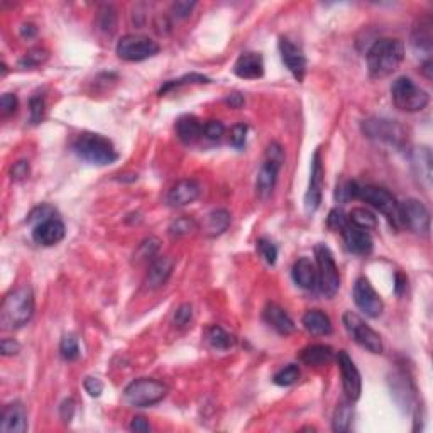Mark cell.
Masks as SVG:
<instances>
[{
    "instance_id": "24",
    "label": "cell",
    "mask_w": 433,
    "mask_h": 433,
    "mask_svg": "<svg viewBox=\"0 0 433 433\" xmlns=\"http://www.w3.org/2000/svg\"><path fill=\"white\" fill-rule=\"evenodd\" d=\"M264 322H266L272 330L278 332L279 335H290L295 332V322L290 318V315L278 307L276 303H270L264 308Z\"/></svg>"
},
{
    "instance_id": "27",
    "label": "cell",
    "mask_w": 433,
    "mask_h": 433,
    "mask_svg": "<svg viewBox=\"0 0 433 433\" xmlns=\"http://www.w3.org/2000/svg\"><path fill=\"white\" fill-rule=\"evenodd\" d=\"M176 134L184 144H193L203 135V124L195 115H183L176 122Z\"/></svg>"
},
{
    "instance_id": "42",
    "label": "cell",
    "mask_w": 433,
    "mask_h": 433,
    "mask_svg": "<svg viewBox=\"0 0 433 433\" xmlns=\"http://www.w3.org/2000/svg\"><path fill=\"white\" fill-rule=\"evenodd\" d=\"M115 26H117V15H115V10L112 7H103L100 10V27L108 34H112L115 31Z\"/></svg>"
},
{
    "instance_id": "11",
    "label": "cell",
    "mask_w": 433,
    "mask_h": 433,
    "mask_svg": "<svg viewBox=\"0 0 433 433\" xmlns=\"http://www.w3.org/2000/svg\"><path fill=\"white\" fill-rule=\"evenodd\" d=\"M342 323L346 327L347 334L352 337L355 344H359L360 347L366 348L371 354H381L383 352V339L374 328H371L369 325L364 322L358 314H352V311H346L342 316Z\"/></svg>"
},
{
    "instance_id": "31",
    "label": "cell",
    "mask_w": 433,
    "mask_h": 433,
    "mask_svg": "<svg viewBox=\"0 0 433 433\" xmlns=\"http://www.w3.org/2000/svg\"><path fill=\"white\" fill-rule=\"evenodd\" d=\"M205 337L207 342L214 348H216V351H228V348L235 346L234 335L228 334V332L223 330V328L219 327V325H214V327L208 328Z\"/></svg>"
},
{
    "instance_id": "49",
    "label": "cell",
    "mask_w": 433,
    "mask_h": 433,
    "mask_svg": "<svg viewBox=\"0 0 433 433\" xmlns=\"http://www.w3.org/2000/svg\"><path fill=\"white\" fill-rule=\"evenodd\" d=\"M19 107V100L15 95L12 94H3L2 98H0V108H2L3 115H10L17 110Z\"/></svg>"
},
{
    "instance_id": "40",
    "label": "cell",
    "mask_w": 433,
    "mask_h": 433,
    "mask_svg": "<svg viewBox=\"0 0 433 433\" xmlns=\"http://www.w3.org/2000/svg\"><path fill=\"white\" fill-rule=\"evenodd\" d=\"M47 59V51L41 50V47H34L31 50L29 53H26V56L19 61V66L21 68H34L43 65L44 61Z\"/></svg>"
},
{
    "instance_id": "37",
    "label": "cell",
    "mask_w": 433,
    "mask_h": 433,
    "mask_svg": "<svg viewBox=\"0 0 433 433\" xmlns=\"http://www.w3.org/2000/svg\"><path fill=\"white\" fill-rule=\"evenodd\" d=\"M59 354L61 358L71 362V360H76L80 358V346H78V340L75 339L73 335H66L63 337L61 344H59Z\"/></svg>"
},
{
    "instance_id": "8",
    "label": "cell",
    "mask_w": 433,
    "mask_h": 433,
    "mask_svg": "<svg viewBox=\"0 0 433 433\" xmlns=\"http://www.w3.org/2000/svg\"><path fill=\"white\" fill-rule=\"evenodd\" d=\"M284 163V151L278 142H271L264 154V163L260 166L258 179H256V191L260 200H267L274 191L278 183V175Z\"/></svg>"
},
{
    "instance_id": "54",
    "label": "cell",
    "mask_w": 433,
    "mask_h": 433,
    "mask_svg": "<svg viewBox=\"0 0 433 433\" xmlns=\"http://www.w3.org/2000/svg\"><path fill=\"white\" fill-rule=\"evenodd\" d=\"M131 430L146 433V432H151V425L147 423V420L142 418V416H135L131 423Z\"/></svg>"
},
{
    "instance_id": "7",
    "label": "cell",
    "mask_w": 433,
    "mask_h": 433,
    "mask_svg": "<svg viewBox=\"0 0 433 433\" xmlns=\"http://www.w3.org/2000/svg\"><path fill=\"white\" fill-rule=\"evenodd\" d=\"M362 132L372 141L388 144L396 149H401L408 142V132L398 120L371 117L362 122Z\"/></svg>"
},
{
    "instance_id": "41",
    "label": "cell",
    "mask_w": 433,
    "mask_h": 433,
    "mask_svg": "<svg viewBox=\"0 0 433 433\" xmlns=\"http://www.w3.org/2000/svg\"><path fill=\"white\" fill-rule=\"evenodd\" d=\"M44 112H46V102H44L43 95H34L29 100V114H31V122L39 124L44 119Z\"/></svg>"
},
{
    "instance_id": "46",
    "label": "cell",
    "mask_w": 433,
    "mask_h": 433,
    "mask_svg": "<svg viewBox=\"0 0 433 433\" xmlns=\"http://www.w3.org/2000/svg\"><path fill=\"white\" fill-rule=\"evenodd\" d=\"M53 216H54L53 207H50V205H39V207H36L33 212H31V214H29V219H27V222H29V223H36V226H38V223L44 222V220L53 219Z\"/></svg>"
},
{
    "instance_id": "35",
    "label": "cell",
    "mask_w": 433,
    "mask_h": 433,
    "mask_svg": "<svg viewBox=\"0 0 433 433\" xmlns=\"http://www.w3.org/2000/svg\"><path fill=\"white\" fill-rule=\"evenodd\" d=\"M196 222L193 219H190V216H179V219H176L173 223H171L170 228H168V232H170L171 237H183V235H188L190 232L196 230Z\"/></svg>"
},
{
    "instance_id": "20",
    "label": "cell",
    "mask_w": 433,
    "mask_h": 433,
    "mask_svg": "<svg viewBox=\"0 0 433 433\" xmlns=\"http://www.w3.org/2000/svg\"><path fill=\"white\" fill-rule=\"evenodd\" d=\"M200 195V184L195 179H182L175 184L168 193V205L179 208L193 203Z\"/></svg>"
},
{
    "instance_id": "39",
    "label": "cell",
    "mask_w": 433,
    "mask_h": 433,
    "mask_svg": "<svg viewBox=\"0 0 433 433\" xmlns=\"http://www.w3.org/2000/svg\"><path fill=\"white\" fill-rule=\"evenodd\" d=\"M258 251H259L260 258L266 260L267 264L274 266L276 260H278V247L272 244V240L266 239V237H260L258 240Z\"/></svg>"
},
{
    "instance_id": "26",
    "label": "cell",
    "mask_w": 433,
    "mask_h": 433,
    "mask_svg": "<svg viewBox=\"0 0 433 433\" xmlns=\"http://www.w3.org/2000/svg\"><path fill=\"white\" fill-rule=\"evenodd\" d=\"M411 164L415 175L420 178V184L430 188L432 184V152L428 147H418L413 151Z\"/></svg>"
},
{
    "instance_id": "2",
    "label": "cell",
    "mask_w": 433,
    "mask_h": 433,
    "mask_svg": "<svg viewBox=\"0 0 433 433\" xmlns=\"http://www.w3.org/2000/svg\"><path fill=\"white\" fill-rule=\"evenodd\" d=\"M34 315V293L31 286L15 288L3 298L0 308V323L3 330L21 328L33 318Z\"/></svg>"
},
{
    "instance_id": "25",
    "label": "cell",
    "mask_w": 433,
    "mask_h": 433,
    "mask_svg": "<svg viewBox=\"0 0 433 433\" xmlns=\"http://www.w3.org/2000/svg\"><path fill=\"white\" fill-rule=\"evenodd\" d=\"M293 279L303 290H314L318 284V272H316V266L311 263V259L308 258H300L293 264L291 271Z\"/></svg>"
},
{
    "instance_id": "16",
    "label": "cell",
    "mask_w": 433,
    "mask_h": 433,
    "mask_svg": "<svg viewBox=\"0 0 433 433\" xmlns=\"http://www.w3.org/2000/svg\"><path fill=\"white\" fill-rule=\"evenodd\" d=\"M279 53H281L283 63L295 76L296 82H303L307 75V56L303 54L302 47L296 46L288 38H279Z\"/></svg>"
},
{
    "instance_id": "5",
    "label": "cell",
    "mask_w": 433,
    "mask_h": 433,
    "mask_svg": "<svg viewBox=\"0 0 433 433\" xmlns=\"http://www.w3.org/2000/svg\"><path fill=\"white\" fill-rule=\"evenodd\" d=\"M391 98L396 108H399L401 112H408V114L423 110L430 102V95L408 76H399L392 82Z\"/></svg>"
},
{
    "instance_id": "36",
    "label": "cell",
    "mask_w": 433,
    "mask_h": 433,
    "mask_svg": "<svg viewBox=\"0 0 433 433\" xmlns=\"http://www.w3.org/2000/svg\"><path fill=\"white\" fill-rule=\"evenodd\" d=\"M158 251H159V239L158 237H149V239L142 240V242L139 244L134 258H135V260L154 259L156 254H158Z\"/></svg>"
},
{
    "instance_id": "48",
    "label": "cell",
    "mask_w": 433,
    "mask_h": 433,
    "mask_svg": "<svg viewBox=\"0 0 433 433\" xmlns=\"http://www.w3.org/2000/svg\"><path fill=\"white\" fill-rule=\"evenodd\" d=\"M191 316H193V308H191V304L184 303L175 311V325H178V327H186V325L190 323Z\"/></svg>"
},
{
    "instance_id": "15",
    "label": "cell",
    "mask_w": 433,
    "mask_h": 433,
    "mask_svg": "<svg viewBox=\"0 0 433 433\" xmlns=\"http://www.w3.org/2000/svg\"><path fill=\"white\" fill-rule=\"evenodd\" d=\"M323 163H322V151L316 149L314 158H311V173L310 183H308L307 195H304V208L308 214H314L318 210L322 203L323 195Z\"/></svg>"
},
{
    "instance_id": "32",
    "label": "cell",
    "mask_w": 433,
    "mask_h": 433,
    "mask_svg": "<svg viewBox=\"0 0 433 433\" xmlns=\"http://www.w3.org/2000/svg\"><path fill=\"white\" fill-rule=\"evenodd\" d=\"M352 401L348 403H340L337 406V410L334 413V420H332V428L337 433H344L348 432L351 428L352 418H354V406H352Z\"/></svg>"
},
{
    "instance_id": "29",
    "label": "cell",
    "mask_w": 433,
    "mask_h": 433,
    "mask_svg": "<svg viewBox=\"0 0 433 433\" xmlns=\"http://www.w3.org/2000/svg\"><path fill=\"white\" fill-rule=\"evenodd\" d=\"M230 226V214L226 208H215L207 215L205 223H203V234L207 237H219Z\"/></svg>"
},
{
    "instance_id": "33",
    "label": "cell",
    "mask_w": 433,
    "mask_h": 433,
    "mask_svg": "<svg viewBox=\"0 0 433 433\" xmlns=\"http://www.w3.org/2000/svg\"><path fill=\"white\" fill-rule=\"evenodd\" d=\"M347 219L352 226L362 228V230H374V228L378 227L376 216L369 210H366V208H352V212L348 214Z\"/></svg>"
},
{
    "instance_id": "53",
    "label": "cell",
    "mask_w": 433,
    "mask_h": 433,
    "mask_svg": "<svg viewBox=\"0 0 433 433\" xmlns=\"http://www.w3.org/2000/svg\"><path fill=\"white\" fill-rule=\"evenodd\" d=\"M59 415H61L63 422L70 423L71 418H73V415H75V401L73 399L63 401V404L59 406Z\"/></svg>"
},
{
    "instance_id": "28",
    "label": "cell",
    "mask_w": 433,
    "mask_h": 433,
    "mask_svg": "<svg viewBox=\"0 0 433 433\" xmlns=\"http://www.w3.org/2000/svg\"><path fill=\"white\" fill-rule=\"evenodd\" d=\"M335 358L334 348L323 346V344H314V346L304 347L302 352H300V360L307 366H325V364L332 362V359Z\"/></svg>"
},
{
    "instance_id": "22",
    "label": "cell",
    "mask_w": 433,
    "mask_h": 433,
    "mask_svg": "<svg viewBox=\"0 0 433 433\" xmlns=\"http://www.w3.org/2000/svg\"><path fill=\"white\" fill-rule=\"evenodd\" d=\"M175 270V260L170 256H159L151 260L149 271L146 276V284L151 290H158L170 279L171 272Z\"/></svg>"
},
{
    "instance_id": "3",
    "label": "cell",
    "mask_w": 433,
    "mask_h": 433,
    "mask_svg": "<svg viewBox=\"0 0 433 433\" xmlns=\"http://www.w3.org/2000/svg\"><path fill=\"white\" fill-rule=\"evenodd\" d=\"M351 195L352 198L362 200V202L374 207L376 210H379L395 228L401 227L399 203L395 198V195L388 190L381 186H372V184H359L351 182Z\"/></svg>"
},
{
    "instance_id": "34",
    "label": "cell",
    "mask_w": 433,
    "mask_h": 433,
    "mask_svg": "<svg viewBox=\"0 0 433 433\" xmlns=\"http://www.w3.org/2000/svg\"><path fill=\"white\" fill-rule=\"evenodd\" d=\"M298 379H300V367L296 366V364H288V366L279 369V371L274 374V378H272L274 384H278V386H291V384H295Z\"/></svg>"
},
{
    "instance_id": "19",
    "label": "cell",
    "mask_w": 433,
    "mask_h": 433,
    "mask_svg": "<svg viewBox=\"0 0 433 433\" xmlns=\"http://www.w3.org/2000/svg\"><path fill=\"white\" fill-rule=\"evenodd\" d=\"M342 237L344 242H346V247L352 254H359V256H367L372 252V237L369 235L367 230H362V228L352 226L351 222L347 223L346 227L342 228Z\"/></svg>"
},
{
    "instance_id": "38",
    "label": "cell",
    "mask_w": 433,
    "mask_h": 433,
    "mask_svg": "<svg viewBox=\"0 0 433 433\" xmlns=\"http://www.w3.org/2000/svg\"><path fill=\"white\" fill-rule=\"evenodd\" d=\"M188 83H210V80H208L207 76H203V75H196V73L186 75L179 80H171V82H168L166 85L161 87V90H159V95L163 97L164 94H168V91L173 90V88H178L182 85H188Z\"/></svg>"
},
{
    "instance_id": "30",
    "label": "cell",
    "mask_w": 433,
    "mask_h": 433,
    "mask_svg": "<svg viewBox=\"0 0 433 433\" xmlns=\"http://www.w3.org/2000/svg\"><path fill=\"white\" fill-rule=\"evenodd\" d=\"M303 325L310 334L328 335L332 334V322L322 310H308L303 315Z\"/></svg>"
},
{
    "instance_id": "6",
    "label": "cell",
    "mask_w": 433,
    "mask_h": 433,
    "mask_svg": "<svg viewBox=\"0 0 433 433\" xmlns=\"http://www.w3.org/2000/svg\"><path fill=\"white\" fill-rule=\"evenodd\" d=\"M170 388L158 379L141 378L132 381L124 390V398L135 408H149L166 398Z\"/></svg>"
},
{
    "instance_id": "9",
    "label": "cell",
    "mask_w": 433,
    "mask_h": 433,
    "mask_svg": "<svg viewBox=\"0 0 433 433\" xmlns=\"http://www.w3.org/2000/svg\"><path fill=\"white\" fill-rule=\"evenodd\" d=\"M315 258H316V272H318V284L320 291L323 293L327 298L337 295L340 288V274L339 267H337L334 254L328 249L325 244H318L315 246Z\"/></svg>"
},
{
    "instance_id": "52",
    "label": "cell",
    "mask_w": 433,
    "mask_h": 433,
    "mask_svg": "<svg viewBox=\"0 0 433 433\" xmlns=\"http://www.w3.org/2000/svg\"><path fill=\"white\" fill-rule=\"evenodd\" d=\"M0 348H2V355L9 358V355H17L21 352V344L14 339H3Z\"/></svg>"
},
{
    "instance_id": "51",
    "label": "cell",
    "mask_w": 433,
    "mask_h": 433,
    "mask_svg": "<svg viewBox=\"0 0 433 433\" xmlns=\"http://www.w3.org/2000/svg\"><path fill=\"white\" fill-rule=\"evenodd\" d=\"M83 388H85V391L91 398H98L103 392V383L97 378H87L85 383H83Z\"/></svg>"
},
{
    "instance_id": "12",
    "label": "cell",
    "mask_w": 433,
    "mask_h": 433,
    "mask_svg": "<svg viewBox=\"0 0 433 433\" xmlns=\"http://www.w3.org/2000/svg\"><path fill=\"white\" fill-rule=\"evenodd\" d=\"M399 216L401 227H408L420 235H428L430 232V212L420 200L408 198L399 203Z\"/></svg>"
},
{
    "instance_id": "45",
    "label": "cell",
    "mask_w": 433,
    "mask_h": 433,
    "mask_svg": "<svg viewBox=\"0 0 433 433\" xmlns=\"http://www.w3.org/2000/svg\"><path fill=\"white\" fill-rule=\"evenodd\" d=\"M246 138H247V126L246 124L239 122L232 127L230 132V144L235 149H242L246 146Z\"/></svg>"
},
{
    "instance_id": "17",
    "label": "cell",
    "mask_w": 433,
    "mask_h": 433,
    "mask_svg": "<svg viewBox=\"0 0 433 433\" xmlns=\"http://www.w3.org/2000/svg\"><path fill=\"white\" fill-rule=\"evenodd\" d=\"M65 234H66L65 223H63L59 219H56V216H53V219H47L44 220V222L38 223V226H34L33 239L34 242L50 247L61 242V240L65 239Z\"/></svg>"
},
{
    "instance_id": "55",
    "label": "cell",
    "mask_w": 433,
    "mask_h": 433,
    "mask_svg": "<svg viewBox=\"0 0 433 433\" xmlns=\"http://www.w3.org/2000/svg\"><path fill=\"white\" fill-rule=\"evenodd\" d=\"M227 105H230L232 108H240L244 105V97L240 94H230L226 98Z\"/></svg>"
},
{
    "instance_id": "1",
    "label": "cell",
    "mask_w": 433,
    "mask_h": 433,
    "mask_svg": "<svg viewBox=\"0 0 433 433\" xmlns=\"http://www.w3.org/2000/svg\"><path fill=\"white\" fill-rule=\"evenodd\" d=\"M404 59V44L396 38H381L369 47L366 54L369 76L386 78L398 70Z\"/></svg>"
},
{
    "instance_id": "44",
    "label": "cell",
    "mask_w": 433,
    "mask_h": 433,
    "mask_svg": "<svg viewBox=\"0 0 433 433\" xmlns=\"http://www.w3.org/2000/svg\"><path fill=\"white\" fill-rule=\"evenodd\" d=\"M347 223H348L347 215L344 214L340 208H334V210H330V214H328V219H327V226L330 227L332 230L342 232V228L346 227Z\"/></svg>"
},
{
    "instance_id": "23",
    "label": "cell",
    "mask_w": 433,
    "mask_h": 433,
    "mask_svg": "<svg viewBox=\"0 0 433 433\" xmlns=\"http://www.w3.org/2000/svg\"><path fill=\"white\" fill-rule=\"evenodd\" d=\"M234 73L244 80H258L264 75V59L259 53H242L234 65Z\"/></svg>"
},
{
    "instance_id": "47",
    "label": "cell",
    "mask_w": 433,
    "mask_h": 433,
    "mask_svg": "<svg viewBox=\"0 0 433 433\" xmlns=\"http://www.w3.org/2000/svg\"><path fill=\"white\" fill-rule=\"evenodd\" d=\"M31 173V166L27 161H17L10 168V179L12 182H24Z\"/></svg>"
},
{
    "instance_id": "50",
    "label": "cell",
    "mask_w": 433,
    "mask_h": 433,
    "mask_svg": "<svg viewBox=\"0 0 433 433\" xmlns=\"http://www.w3.org/2000/svg\"><path fill=\"white\" fill-rule=\"evenodd\" d=\"M195 6H196V2L179 0V2L173 3V9H171V12H173V15H176L178 19H184L191 14V10L195 9Z\"/></svg>"
},
{
    "instance_id": "10",
    "label": "cell",
    "mask_w": 433,
    "mask_h": 433,
    "mask_svg": "<svg viewBox=\"0 0 433 433\" xmlns=\"http://www.w3.org/2000/svg\"><path fill=\"white\" fill-rule=\"evenodd\" d=\"M119 58L126 61H144L159 53V44L144 34H126L117 41L115 46Z\"/></svg>"
},
{
    "instance_id": "4",
    "label": "cell",
    "mask_w": 433,
    "mask_h": 433,
    "mask_svg": "<svg viewBox=\"0 0 433 433\" xmlns=\"http://www.w3.org/2000/svg\"><path fill=\"white\" fill-rule=\"evenodd\" d=\"M73 151L83 161L97 164V166H107L119 158L114 144L107 138L94 132H83L73 142Z\"/></svg>"
},
{
    "instance_id": "18",
    "label": "cell",
    "mask_w": 433,
    "mask_h": 433,
    "mask_svg": "<svg viewBox=\"0 0 433 433\" xmlns=\"http://www.w3.org/2000/svg\"><path fill=\"white\" fill-rule=\"evenodd\" d=\"M27 430L26 406L19 401L7 404L0 418V432L2 433H24Z\"/></svg>"
},
{
    "instance_id": "56",
    "label": "cell",
    "mask_w": 433,
    "mask_h": 433,
    "mask_svg": "<svg viewBox=\"0 0 433 433\" xmlns=\"http://www.w3.org/2000/svg\"><path fill=\"white\" fill-rule=\"evenodd\" d=\"M36 33H38V29H36L34 24H22V26H21V36H22V38L31 39V38H34Z\"/></svg>"
},
{
    "instance_id": "43",
    "label": "cell",
    "mask_w": 433,
    "mask_h": 433,
    "mask_svg": "<svg viewBox=\"0 0 433 433\" xmlns=\"http://www.w3.org/2000/svg\"><path fill=\"white\" fill-rule=\"evenodd\" d=\"M203 134L210 141H219L226 134V126L220 120H208L207 124H203Z\"/></svg>"
},
{
    "instance_id": "21",
    "label": "cell",
    "mask_w": 433,
    "mask_h": 433,
    "mask_svg": "<svg viewBox=\"0 0 433 433\" xmlns=\"http://www.w3.org/2000/svg\"><path fill=\"white\" fill-rule=\"evenodd\" d=\"M411 46L416 53L425 56V61L430 59L432 46H433V33H432V19L423 17L415 24L411 31Z\"/></svg>"
},
{
    "instance_id": "57",
    "label": "cell",
    "mask_w": 433,
    "mask_h": 433,
    "mask_svg": "<svg viewBox=\"0 0 433 433\" xmlns=\"http://www.w3.org/2000/svg\"><path fill=\"white\" fill-rule=\"evenodd\" d=\"M404 286H406V279H403V276L398 274L396 276V293L401 295V293H403V290H404Z\"/></svg>"
},
{
    "instance_id": "14",
    "label": "cell",
    "mask_w": 433,
    "mask_h": 433,
    "mask_svg": "<svg viewBox=\"0 0 433 433\" xmlns=\"http://www.w3.org/2000/svg\"><path fill=\"white\" fill-rule=\"evenodd\" d=\"M354 302L362 314L371 318H378L383 314L384 303L383 298L376 293L372 284L366 278H359L354 284Z\"/></svg>"
},
{
    "instance_id": "13",
    "label": "cell",
    "mask_w": 433,
    "mask_h": 433,
    "mask_svg": "<svg viewBox=\"0 0 433 433\" xmlns=\"http://www.w3.org/2000/svg\"><path fill=\"white\" fill-rule=\"evenodd\" d=\"M335 359L337 364H339L340 374H342L344 392H346L347 399L354 403L360 398V392H362V379H360L359 369L346 351L337 352Z\"/></svg>"
}]
</instances>
